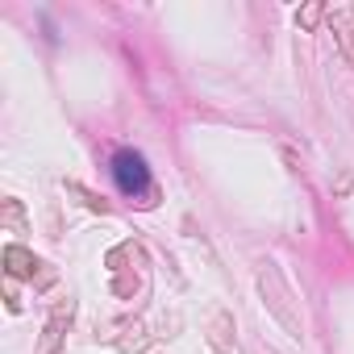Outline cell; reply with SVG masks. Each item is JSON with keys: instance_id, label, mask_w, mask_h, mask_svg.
Listing matches in <instances>:
<instances>
[{"instance_id": "cell-8", "label": "cell", "mask_w": 354, "mask_h": 354, "mask_svg": "<svg viewBox=\"0 0 354 354\" xmlns=\"http://www.w3.org/2000/svg\"><path fill=\"white\" fill-rule=\"evenodd\" d=\"M0 221H5L9 230H17V234H21V230H26V209H21V201H13V196H9L5 205H0Z\"/></svg>"}, {"instance_id": "cell-10", "label": "cell", "mask_w": 354, "mask_h": 354, "mask_svg": "<svg viewBox=\"0 0 354 354\" xmlns=\"http://www.w3.org/2000/svg\"><path fill=\"white\" fill-rule=\"evenodd\" d=\"M67 192H75V196H80V201H84V205L92 209V213H109V205H104V201H100L96 192H88L84 184H67Z\"/></svg>"}, {"instance_id": "cell-7", "label": "cell", "mask_w": 354, "mask_h": 354, "mask_svg": "<svg viewBox=\"0 0 354 354\" xmlns=\"http://www.w3.org/2000/svg\"><path fill=\"white\" fill-rule=\"evenodd\" d=\"M321 17H325V5H321V0H308V5L296 13V30H304V34H308V30H317V26H321Z\"/></svg>"}, {"instance_id": "cell-11", "label": "cell", "mask_w": 354, "mask_h": 354, "mask_svg": "<svg viewBox=\"0 0 354 354\" xmlns=\"http://www.w3.org/2000/svg\"><path fill=\"white\" fill-rule=\"evenodd\" d=\"M337 50H342L346 67H354V30H350V26H342V30H337Z\"/></svg>"}, {"instance_id": "cell-4", "label": "cell", "mask_w": 354, "mask_h": 354, "mask_svg": "<svg viewBox=\"0 0 354 354\" xmlns=\"http://www.w3.org/2000/svg\"><path fill=\"white\" fill-rule=\"evenodd\" d=\"M5 267H9V279H34L46 271V263H38L26 246H5Z\"/></svg>"}, {"instance_id": "cell-9", "label": "cell", "mask_w": 354, "mask_h": 354, "mask_svg": "<svg viewBox=\"0 0 354 354\" xmlns=\"http://www.w3.org/2000/svg\"><path fill=\"white\" fill-rule=\"evenodd\" d=\"M125 259H142V246H133V242H121L117 250H109V254H104V267L121 271V263H125Z\"/></svg>"}, {"instance_id": "cell-3", "label": "cell", "mask_w": 354, "mask_h": 354, "mask_svg": "<svg viewBox=\"0 0 354 354\" xmlns=\"http://www.w3.org/2000/svg\"><path fill=\"white\" fill-rule=\"evenodd\" d=\"M71 317H75V300H59L55 313H50V321H46V329H42V337H38V350H34V354H59Z\"/></svg>"}, {"instance_id": "cell-5", "label": "cell", "mask_w": 354, "mask_h": 354, "mask_svg": "<svg viewBox=\"0 0 354 354\" xmlns=\"http://www.w3.org/2000/svg\"><path fill=\"white\" fill-rule=\"evenodd\" d=\"M230 333H234V317H230L225 308H213V313H209V346H213L217 354H230V350H234V337H230Z\"/></svg>"}, {"instance_id": "cell-2", "label": "cell", "mask_w": 354, "mask_h": 354, "mask_svg": "<svg viewBox=\"0 0 354 354\" xmlns=\"http://www.w3.org/2000/svg\"><path fill=\"white\" fill-rule=\"evenodd\" d=\"M113 180L125 196H150L154 205V192H150V167L138 150H117L113 154Z\"/></svg>"}, {"instance_id": "cell-6", "label": "cell", "mask_w": 354, "mask_h": 354, "mask_svg": "<svg viewBox=\"0 0 354 354\" xmlns=\"http://www.w3.org/2000/svg\"><path fill=\"white\" fill-rule=\"evenodd\" d=\"M150 346V333H146V325H133L121 342H117V354H142Z\"/></svg>"}, {"instance_id": "cell-1", "label": "cell", "mask_w": 354, "mask_h": 354, "mask_svg": "<svg viewBox=\"0 0 354 354\" xmlns=\"http://www.w3.org/2000/svg\"><path fill=\"white\" fill-rule=\"evenodd\" d=\"M259 292H263V300H267L271 317L288 329V337H300V333H304V321H300V313L292 308V292H288V283L279 279V271H275L271 263H263V267H259Z\"/></svg>"}]
</instances>
